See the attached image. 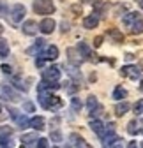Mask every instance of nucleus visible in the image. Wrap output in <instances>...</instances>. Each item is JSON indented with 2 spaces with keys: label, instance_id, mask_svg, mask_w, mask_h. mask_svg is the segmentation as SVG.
Listing matches in <instances>:
<instances>
[{
  "label": "nucleus",
  "instance_id": "39",
  "mask_svg": "<svg viewBox=\"0 0 143 148\" xmlns=\"http://www.w3.org/2000/svg\"><path fill=\"white\" fill-rule=\"evenodd\" d=\"M124 58H126L127 62H131V60H134V55L133 53H126V57H124Z\"/></svg>",
  "mask_w": 143,
  "mask_h": 148
},
{
  "label": "nucleus",
  "instance_id": "4",
  "mask_svg": "<svg viewBox=\"0 0 143 148\" xmlns=\"http://www.w3.org/2000/svg\"><path fill=\"white\" fill-rule=\"evenodd\" d=\"M25 5L23 4H16V5H12V9H11V20H12V23H20V21H23V18H25Z\"/></svg>",
  "mask_w": 143,
  "mask_h": 148
},
{
  "label": "nucleus",
  "instance_id": "7",
  "mask_svg": "<svg viewBox=\"0 0 143 148\" xmlns=\"http://www.w3.org/2000/svg\"><path fill=\"white\" fill-rule=\"evenodd\" d=\"M120 74L126 76V78H131V79H138L140 78V69L136 65H126V67H122Z\"/></svg>",
  "mask_w": 143,
  "mask_h": 148
},
{
  "label": "nucleus",
  "instance_id": "16",
  "mask_svg": "<svg viewBox=\"0 0 143 148\" xmlns=\"http://www.w3.org/2000/svg\"><path fill=\"white\" fill-rule=\"evenodd\" d=\"M37 134H35V132H30V134H23L21 136V143L25 145V146H34L35 143H37Z\"/></svg>",
  "mask_w": 143,
  "mask_h": 148
},
{
  "label": "nucleus",
  "instance_id": "37",
  "mask_svg": "<svg viewBox=\"0 0 143 148\" xmlns=\"http://www.w3.org/2000/svg\"><path fill=\"white\" fill-rule=\"evenodd\" d=\"M2 72H4V74H11V72H12L11 65H2Z\"/></svg>",
  "mask_w": 143,
  "mask_h": 148
},
{
  "label": "nucleus",
  "instance_id": "27",
  "mask_svg": "<svg viewBox=\"0 0 143 148\" xmlns=\"http://www.w3.org/2000/svg\"><path fill=\"white\" fill-rule=\"evenodd\" d=\"M11 134H12V127H7V125L0 127V139H6V138H9Z\"/></svg>",
  "mask_w": 143,
  "mask_h": 148
},
{
  "label": "nucleus",
  "instance_id": "6",
  "mask_svg": "<svg viewBox=\"0 0 143 148\" xmlns=\"http://www.w3.org/2000/svg\"><path fill=\"white\" fill-rule=\"evenodd\" d=\"M88 125H90V129H92V132L94 134H97L99 138H104V134H106V125L101 122V120H90V123H88Z\"/></svg>",
  "mask_w": 143,
  "mask_h": 148
},
{
  "label": "nucleus",
  "instance_id": "13",
  "mask_svg": "<svg viewBox=\"0 0 143 148\" xmlns=\"http://www.w3.org/2000/svg\"><path fill=\"white\" fill-rule=\"evenodd\" d=\"M44 125H46L44 116H34V118H30V125H28V127L35 129V131H43Z\"/></svg>",
  "mask_w": 143,
  "mask_h": 148
},
{
  "label": "nucleus",
  "instance_id": "23",
  "mask_svg": "<svg viewBox=\"0 0 143 148\" xmlns=\"http://www.w3.org/2000/svg\"><path fill=\"white\" fill-rule=\"evenodd\" d=\"M0 57L2 58L9 57V42L6 39H0Z\"/></svg>",
  "mask_w": 143,
  "mask_h": 148
},
{
  "label": "nucleus",
  "instance_id": "42",
  "mask_svg": "<svg viewBox=\"0 0 143 148\" xmlns=\"http://www.w3.org/2000/svg\"><path fill=\"white\" fill-rule=\"evenodd\" d=\"M138 4H140V7L143 9V0H138Z\"/></svg>",
  "mask_w": 143,
  "mask_h": 148
},
{
  "label": "nucleus",
  "instance_id": "40",
  "mask_svg": "<svg viewBox=\"0 0 143 148\" xmlns=\"http://www.w3.org/2000/svg\"><path fill=\"white\" fill-rule=\"evenodd\" d=\"M127 148H140V146H138V143H136V141H131V143L127 145Z\"/></svg>",
  "mask_w": 143,
  "mask_h": 148
},
{
  "label": "nucleus",
  "instance_id": "9",
  "mask_svg": "<svg viewBox=\"0 0 143 148\" xmlns=\"http://www.w3.org/2000/svg\"><path fill=\"white\" fill-rule=\"evenodd\" d=\"M41 57L44 60H57L58 58V48L57 46H48L44 53H41Z\"/></svg>",
  "mask_w": 143,
  "mask_h": 148
},
{
  "label": "nucleus",
  "instance_id": "2",
  "mask_svg": "<svg viewBox=\"0 0 143 148\" xmlns=\"http://www.w3.org/2000/svg\"><path fill=\"white\" fill-rule=\"evenodd\" d=\"M34 11L37 14H53L55 12V4L53 0H34Z\"/></svg>",
  "mask_w": 143,
  "mask_h": 148
},
{
  "label": "nucleus",
  "instance_id": "1",
  "mask_svg": "<svg viewBox=\"0 0 143 148\" xmlns=\"http://www.w3.org/2000/svg\"><path fill=\"white\" fill-rule=\"evenodd\" d=\"M39 94V104L44 108V109H58L62 106V101L58 97H55L51 92H37Z\"/></svg>",
  "mask_w": 143,
  "mask_h": 148
},
{
  "label": "nucleus",
  "instance_id": "45",
  "mask_svg": "<svg viewBox=\"0 0 143 148\" xmlns=\"http://www.w3.org/2000/svg\"><path fill=\"white\" fill-rule=\"evenodd\" d=\"M83 2H92V0H83Z\"/></svg>",
  "mask_w": 143,
  "mask_h": 148
},
{
  "label": "nucleus",
  "instance_id": "10",
  "mask_svg": "<svg viewBox=\"0 0 143 148\" xmlns=\"http://www.w3.org/2000/svg\"><path fill=\"white\" fill-rule=\"evenodd\" d=\"M97 25H99V18H97V14H94V12L83 20V27H85L87 30H92V28H96Z\"/></svg>",
  "mask_w": 143,
  "mask_h": 148
},
{
  "label": "nucleus",
  "instance_id": "21",
  "mask_svg": "<svg viewBox=\"0 0 143 148\" xmlns=\"http://www.w3.org/2000/svg\"><path fill=\"white\" fill-rule=\"evenodd\" d=\"M126 97H127V90H126V88L117 86V88L113 90V99H117V101H122V99H126Z\"/></svg>",
  "mask_w": 143,
  "mask_h": 148
},
{
  "label": "nucleus",
  "instance_id": "44",
  "mask_svg": "<svg viewBox=\"0 0 143 148\" xmlns=\"http://www.w3.org/2000/svg\"><path fill=\"white\" fill-rule=\"evenodd\" d=\"M2 30H4V28H2V25H0V34H2Z\"/></svg>",
  "mask_w": 143,
  "mask_h": 148
},
{
  "label": "nucleus",
  "instance_id": "5",
  "mask_svg": "<svg viewBox=\"0 0 143 148\" xmlns=\"http://www.w3.org/2000/svg\"><path fill=\"white\" fill-rule=\"evenodd\" d=\"M39 27V32H43V34H51L53 30H55V27H57V23H55V20L53 18H44V20L37 25Z\"/></svg>",
  "mask_w": 143,
  "mask_h": 148
},
{
  "label": "nucleus",
  "instance_id": "43",
  "mask_svg": "<svg viewBox=\"0 0 143 148\" xmlns=\"http://www.w3.org/2000/svg\"><path fill=\"white\" fill-rule=\"evenodd\" d=\"M140 90H141V92H143V81H141V83H140Z\"/></svg>",
  "mask_w": 143,
  "mask_h": 148
},
{
  "label": "nucleus",
  "instance_id": "34",
  "mask_svg": "<svg viewBox=\"0 0 143 148\" xmlns=\"http://www.w3.org/2000/svg\"><path fill=\"white\" fill-rule=\"evenodd\" d=\"M44 62H46V60L41 57V55H39V58H35V65H37V67H43V65H44Z\"/></svg>",
  "mask_w": 143,
  "mask_h": 148
},
{
  "label": "nucleus",
  "instance_id": "38",
  "mask_svg": "<svg viewBox=\"0 0 143 148\" xmlns=\"http://www.w3.org/2000/svg\"><path fill=\"white\" fill-rule=\"evenodd\" d=\"M101 44H102V37L99 35V37H96V41H94V46H96V48H99Z\"/></svg>",
  "mask_w": 143,
  "mask_h": 148
},
{
  "label": "nucleus",
  "instance_id": "33",
  "mask_svg": "<svg viewBox=\"0 0 143 148\" xmlns=\"http://www.w3.org/2000/svg\"><path fill=\"white\" fill-rule=\"evenodd\" d=\"M65 85H67V86H65V90L69 92V94H74V92H76V90H80V85H76V86H73V85H74V81H67Z\"/></svg>",
  "mask_w": 143,
  "mask_h": 148
},
{
  "label": "nucleus",
  "instance_id": "26",
  "mask_svg": "<svg viewBox=\"0 0 143 148\" xmlns=\"http://www.w3.org/2000/svg\"><path fill=\"white\" fill-rule=\"evenodd\" d=\"M50 139H51L53 143H60V141L64 139V136H62V132L58 131V129H55V131L50 132Z\"/></svg>",
  "mask_w": 143,
  "mask_h": 148
},
{
  "label": "nucleus",
  "instance_id": "29",
  "mask_svg": "<svg viewBox=\"0 0 143 148\" xmlns=\"http://www.w3.org/2000/svg\"><path fill=\"white\" fill-rule=\"evenodd\" d=\"M133 109H134L136 115H143V99H140V101L133 106Z\"/></svg>",
  "mask_w": 143,
  "mask_h": 148
},
{
  "label": "nucleus",
  "instance_id": "31",
  "mask_svg": "<svg viewBox=\"0 0 143 148\" xmlns=\"http://www.w3.org/2000/svg\"><path fill=\"white\" fill-rule=\"evenodd\" d=\"M35 148H50V143L46 138H39L37 143H35Z\"/></svg>",
  "mask_w": 143,
  "mask_h": 148
},
{
  "label": "nucleus",
  "instance_id": "11",
  "mask_svg": "<svg viewBox=\"0 0 143 148\" xmlns=\"http://www.w3.org/2000/svg\"><path fill=\"white\" fill-rule=\"evenodd\" d=\"M2 92L11 99V101H20V94L11 86V85H7V83H2Z\"/></svg>",
  "mask_w": 143,
  "mask_h": 148
},
{
  "label": "nucleus",
  "instance_id": "8",
  "mask_svg": "<svg viewBox=\"0 0 143 148\" xmlns=\"http://www.w3.org/2000/svg\"><path fill=\"white\" fill-rule=\"evenodd\" d=\"M21 30H23L25 35H35V34H37V30H39V27H37V23H35L34 20H28V21L23 23Z\"/></svg>",
  "mask_w": 143,
  "mask_h": 148
},
{
  "label": "nucleus",
  "instance_id": "12",
  "mask_svg": "<svg viewBox=\"0 0 143 148\" xmlns=\"http://www.w3.org/2000/svg\"><path fill=\"white\" fill-rule=\"evenodd\" d=\"M78 53H80V57L83 58H92V48L88 46L87 42H78Z\"/></svg>",
  "mask_w": 143,
  "mask_h": 148
},
{
  "label": "nucleus",
  "instance_id": "25",
  "mask_svg": "<svg viewBox=\"0 0 143 148\" xmlns=\"http://www.w3.org/2000/svg\"><path fill=\"white\" fill-rule=\"evenodd\" d=\"M16 123H18V127H20V129H27V127L30 125V120H28L25 115H18V118H16Z\"/></svg>",
  "mask_w": 143,
  "mask_h": 148
},
{
  "label": "nucleus",
  "instance_id": "24",
  "mask_svg": "<svg viewBox=\"0 0 143 148\" xmlns=\"http://www.w3.org/2000/svg\"><path fill=\"white\" fill-rule=\"evenodd\" d=\"M67 72H69V76H71V78H74L76 81L81 79V72L78 71V67H74V65H67Z\"/></svg>",
  "mask_w": 143,
  "mask_h": 148
},
{
  "label": "nucleus",
  "instance_id": "41",
  "mask_svg": "<svg viewBox=\"0 0 143 148\" xmlns=\"http://www.w3.org/2000/svg\"><path fill=\"white\" fill-rule=\"evenodd\" d=\"M73 11H74V12H81V9H80L78 5H74V7H73Z\"/></svg>",
  "mask_w": 143,
  "mask_h": 148
},
{
  "label": "nucleus",
  "instance_id": "28",
  "mask_svg": "<svg viewBox=\"0 0 143 148\" xmlns=\"http://www.w3.org/2000/svg\"><path fill=\"white\" fill-rule=\"evenodd\" d=\"M23 111H27V113H34V111H35V104L32 101H25L23 102Z\"/></svg>",
  "mask_w": 143,
  "mask_h": 148
},
{
  "label": "nucleus",
  "instance_id": "22",
  "mask_svg": "<svg viewBox=\"0 0 143 148\" xmlns=\"http://www.w3.org/2000/svg\"><path fill=\"white\" fill-rule=\"evenodd\" d=\"M127 132H129L131 136H136V134L140 132V123H138V120H131V122L127 123Z\"/></svg>",
  "mask_w": 143,
  "mask_h": 148
},
{
  "label": "nucleus",
  "instance_id": "46",
  "mask_svg": "<svg viewBox=\"0 0 143 148\" xmlns=\"http://www.w3.org/2000/svg\"><path fill=\"white\" fill-rule=\"evenodd\" d=\"M0 113H2V106H0Z\"/></svg>",
  "mask_w": 143,
  "mask_h": 148
},
{
  "label": "nucleus",
  "instance_id": "17",
  "mask_svg": "<svg viewBox=\"0 0 143 148\" xmlns=\"http://www.w3.org/2000/svg\"><path fill=\"white\" fill-rule=\"evenodd\" d=\"M87 108H88V111H96L97 108H101V104H99V101H97V97L96 95H88V99H87Z\"/></svg>",
  "mask_w": 143,
  "mask_h": 148
},
{
  "label": "nucleus",
  "instance_id": "30",
  "mask_svg": "<svg viewBox=\"0 0 143 148\" xmlns=\"http://www.w3.org/2000/svg\"><path fill=\"white\" fill-rule=\"evenodd\" d=\"M71 106H73V109H74V111H80L83 104H81V101H80L78 97H73V99H71Z\"/></svg>",
  "mask_w": 143,
  "mask_h": 148
},
{
  "label": "nucleus",
  "instance_id": "3",
  "mask_svg": "<svg viewBox=\"0 0 143 148\" xmlns=\"http://www.w3.org/2000/svg\"><path fill=\"white\" fill-rule=\"evenodd\" d=\"M43 79L44 81H50V83H58V79H60V69L55 67V65L44 69L43 71Z\"/></svg>",
  "mask_w": 143,
  "mask_h": 148
},
{
  "label": "nucleus",
  "instance_id": "47",
  "mask_svg": "<svg viewBox=\"0 0 143 148\" xmlns=\"http://www.w3.org/2000/svg\"><path fill=\"white\" fill-rule=\"evenodd\" d=\"M141 148H143V143H141Z\"/></svg>",
  "mask_w": 143,
  "mask_h": 148
},
{
  "label": "nucleus",
  "instance_id": "32",
  "mask_svg": "<svg viewBox=\"0 0 143 148\" xmlns=\"http://www.w3.org/2000/svg\"><path fill=\"white\" fill-rule=\"evenodd\" d=\"M104 148H124V145H122V139H120V138H117L115 141H111L110 145H106Z\"/></svg>",
  "mask_w": 143,
  "mask_h": 148
},
{
  "label": "nucleus",
  "instance_id": "35",
  "mask_svg": "<svg viewBox=\"0 0 143 148\" xmlns=\"http://www.w3.org/2000/svg\"><path fill=\"white\" fill-rule=\"evenodd\" d=\"M6 11H7L6 2H4V0H0V14H6Z\"/></svg>",
  "mask_w": 143,
  "mask_h": 148
},
{
  "label": "nucleus",
  "instance_id": "19",
  "mask_svg": "<svg viewBox=\"0 0 143 148\" xmlns=\"http://www.w3.org/2000/svg\"><path fill=\"white\" fill-rule=\"evenodd\" d=\"M138 16H140V12H127L126 16L122 18V23H124V25H126V27L129 28V27H131V23H133V21L136 20Z\"/></svg>",
  "mask_w": 143,
  "mask_h": 148
},
{
  "label": "nucleus",
  "instance_id": "15",
  "mask_svg": "<svg viewBox=\"0 0 143 148\" xmlns=\"http://www.w3.org/2000/svg\"><path fill=\"white\" fill-rule=\"evenodd\" d=\"M129 28H131V34H143V18H141V14L131 23Z\"/></svg>",
  "mask_w": 143,
  "mask_h": 148
},
{
  "label": "nucleus",
  "instance_id": "20",
  "mask_svg": "<svg viewBox=\"0 0 143 148\" xmlns=\"http://www.w3.org/2000/svg\"><path fill=\"white\" fill-rule=\"evenodd\" d=\"M108 35L111 37V39H113L115 42H124V34H122L120 30H117V28L108 30Z\"/></svg>",
  "mask_w": 143,
  "mask_h": 148
},
{
  "label": "nucleus",
  "instance_id": "14",
  "mask_svg": "<svg viewBox=\"0 0 143 148\" xmlns=\"http://www.w3.org/2000/svg\"><path fill=\"white\" fill-rule=\"evenodd\" d=\"M129 109H131V104H129L127 101H122V102H118V104L115 106V115H117V116H124Z\"/></svg>",
  "mask_w": 143,
  "mask_h": 148
},
{
  "label": "nucleus",
  "instance_id": "36",
  "mask_svg": "<svg viewBox=\"0 0 143 148\" xmlns=\"http://www.w3.org/2000/svg\"><path fill=\"white\" fill-rule=\"evenodd\" d=\"M60 27H62V32H67V30H69V27H71V23H69V21H62V23H60Z\"/></svg>",
  "mask_w": 143,
  "mask_h": 148
},
{
  "label": "nucleus",
  "instance_id": "18",
  "mask_svg": "<svg viewBox=\"0 0 143 148\" xmlns=\"http://www.w3.org/2000/svg\"><path fill=\"white\" fill-rule=\"evenodd\" d=\"M106 9H108V5H106V2H102V0H96L94 2V14H104Z\"/></svg>",
  "mask_w": 143,
  "mask_h": 148
}]
</instances>
